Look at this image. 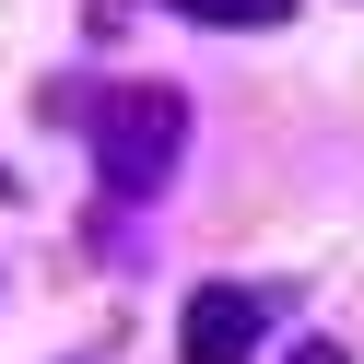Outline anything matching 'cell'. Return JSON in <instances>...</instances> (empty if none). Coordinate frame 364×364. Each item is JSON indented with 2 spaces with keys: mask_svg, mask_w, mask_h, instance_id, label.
Instances as JSON below:
<instances>
[{
  "mask_svg": "<svg viewBox=\"0 0 364 364\" xmlns=\"http://www.w3.org/2000/svg\"><path fill=\"white\" fill-rule=\"evenodd\" d=\"M106 176H118V188H153V176L176 165V141H188V106L165 95V82H141V95H118L106 106Z\"/></svg>",
  "mask_w": 364,
  "mask_h": 364,
  "instance_id": "obj_1",
  "label": "cell"
},
{
  "mask_svg": "<svg viewBox=\"0 0 364 364\" xmlns=\"http://www.w3.org/2000/svg\"><path fill=\"white\" fill-rule=\"evenodd\" d=\"M259 294H247V282H223V294H200V306H188V364H247V341H259Z\"/></svg>",
  "mask_w": 364,
  "mask_h": 364,
  "instance_id": "obj_2",
  "label": "cell"
},
{
  "mask_svg": "<svg viewBox=\"0 0 364 364\" xmlns=\"http://www.w3.org/2000/svg\"><path fill=\"white\" fill-rule=\"evenodd\" d=\"M200 24H270V12H282V0H188Z\"/></svg>",
  "mask_w": 364,
  "mask_h": 364,
  "instance_id": "obj_3",
  "label": "cell"
},
{
  "mask_svg": "<svg viewBox=\"0 0 364 364\" xmlns=\"http://www.w3.org/2000/svg\"><path fill=\"white\" fill-rule=\"evenodd\" d=\"M306 364H341V353H329V341H317V353H306Z\"/></svg>",
  "mask_w": 364,
  "mask_h": 364,
  "instance_id": "obj_4",
  "label": "cell"
}]
</instances>
